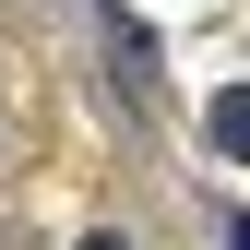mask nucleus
I'll return each instance as SVG.
<instances>
[{
	"label": "nucleus",
	"mask_w": 250,
	"mask_h": 250,
	"mask_svg": "<svg viewBox=\"0 0 250 250\" xmlns=\"http://www.w3.org/2000/svg\"><path fill=\"white\" fill-rule=\"evenodd\" d=\"M203 131H214V155H238V167H250V83H227V96L203 107Z\"/></svg>",
	"instance_id": "obj_1"
},
{
	"label": "nucleus",
	"mask_w": 250,
	"mask_h": 250,
	"mask_svg": "<svg viewBox=\"0 0 250 250\" xmlns=\"http://www.w3.org/2000/svg\"><path fill=\"white\" fill-rule=\"evenodd\" d=\"M227 250H250V214H227Z\"/></svg>",
	"instance_id": "obj_2"
},
{
	"label": "nucleus",
	"mask_w": 250,
	"mask_h": 250,
	"mask_svg": "<svg viewBox=\"0 0 250 250\" xmlns=\"http://www.w3.org/2000/svg\"><path fill=\"white\" fill-rule=\"evenodd\" d=\"M83 250H119V238H83Z\"/></svg>",
	"instance_id": "obj_3"
}]
</instances>
